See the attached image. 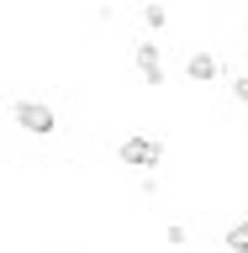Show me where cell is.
<instances>
[{"instance_id": "obj_1", "label": "cell", "mask_w": 248, "mask_h": 253, "mask_svg": "<svg viewBox=\"0 0 248 253\" xmlns=\"http://www.w3.org/2000/svg\"><path fill=\"white\" fill-rule=\"evenodd\" d=\"M116 158H122L127 169H158V164H164V142L153 137V132H127L122 142H116Z\"/></svg>"}, {"instance_id": "obj_2", "label": "cell", "mask_w": 248, "mask_h": 253, "mask_svg": "<svg viewBox=\"0 0 248 253\" xmlns=\"http://www.w3.org/2000/svg\"><path fill=\"white\" fill-rule=\"evenodd\" d=\"M16 126L27 132V137H53L58 132V116H53V106L48 100H16Z\"/></svg>"}, {"instance_id": "obj_3", "label": "cell", "mask_w": 248, "mask_h": 253, "mask_svg": "<svg viewBox=\"0 0 248 253\" xmlns=\"http://www.w3.org/2000/svg\"><path fill=\"white\" fill-rule=\"evenodd\" d=\"M185 79H190V84H217V79H222V63L211 58L206 47H196V53L185 58Z\"/></svg>"}, {"instance_id": "obj_4", "label": "cell", "mask_w": 248, "mask_h": 253, "mask_svg": "<svg viewBox=\"0 0 248 253\" xmlns=\"http://www.w3.org/2000/svg\"><path fill=\"white\" fill-rule=\"evenodd\" d=\"M132 63H138L143 84H164V58H158V42H138V47H132Z\"/></svg>"}, {"instance_id": "obj_5", "label": "cell", "mask_w": 248, "mask_h": 253, "mask_svg": "<svg viewBox=\"0 0 248 253\" xmlns=\"http://www.w3.org/2000/svg\"><path fill=\"white\" fill-rule=\"evenodd\" d=\"M222 243H227V253H248V216L227 221V232H222Z\"/></svg>"}, {"instance_id": "obj_6", "label": "cell", "mask_w": 248, "mask_h": 253, "mask_svg": "<svg viewBox=\"0 0 248 253\" xmlns=\"http://www.w3.org/2000/svg\"><path fill=\"white\" fill-rule=\"evenodd\" d=\"M143 21H148V32H164L169 27V11H164L158 0H143Z\"/></svg>"}, {"instance_id": "obj_7", "label": "cell", "mask_w": 248, "mask_h": 253, "mask_svg": "<svg viewBox=\"0 0 248 253\" xmlns=\"http://www.w3.org/2000/svg\"><path fill=\"white\" fill-rule=\"evenodd\" d=\"M185 221H169V227H164V243H169V248H185Z\"/></svg>"}, {"instance_id": "obj_8", "label": "cell", "mask_w": 248, "mask_h": 253, "mask_svg": "<svg viewBox=\"0 0 248 253\" xmlns=\"http://www.w3.org/2000/svg\"><path fill=\"white\" fill-rule=\"evenodd\" d=\"M227 90H233L238 106H248V74H233V84H227Z\"/></svg>"}, {"instance_id": "obj_9", "label": "cell", "mask_w": 248, "mask_h": 253, "mask_svg": "<svg viewBox=\"0 0 248 253\" xmlns=\"http://www.w3.org/2000/svg\"><path fill=\"white\" fill-rule=\"evenodd\" d=\"M53 253H63V248H53Z\"/></svg>"}, {"instance_id": "obj_10", "label": "cell", "mask_w": 248, "mask_h": 253, "mask_svg": "<svg viewBox=\"0 0 248 253\" xmlns=\"http://www.w3.org/2000/svg\"><path fill=\"white\" fill-rule=\"evenodd\" d=\"M243 32H248V21H243Z\"/></svg>"}]
</instances>
